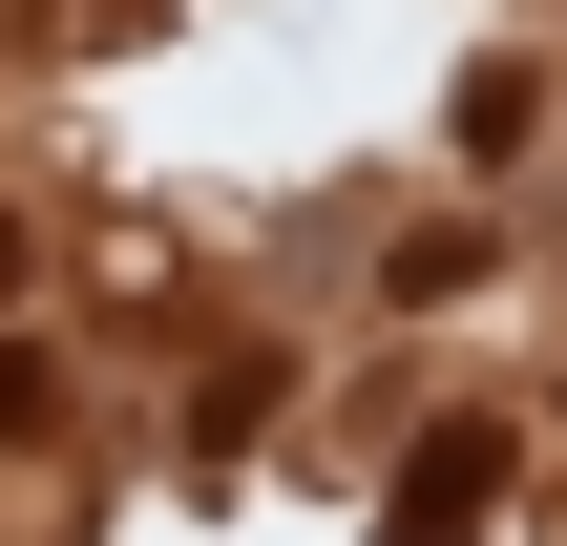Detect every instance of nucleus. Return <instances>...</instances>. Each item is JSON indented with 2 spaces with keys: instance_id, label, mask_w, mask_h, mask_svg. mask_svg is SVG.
<instances>
[{
  "instance_id": "obj_1",
  "label": "nucleus",
  "mask_w": 567,
  "mask_h": 546,
  "mask_svg": "<svg viewBox=\"0 0 567 546\" xmlns=\"http://www.w3.org/2000/svg\"><path fill=\"white\" fill-rule=\"evenodd\" d=\"M484 505H505V442H484V421H442V442L400 463V546H463Z\"/></svg>"
}]
</instances>
